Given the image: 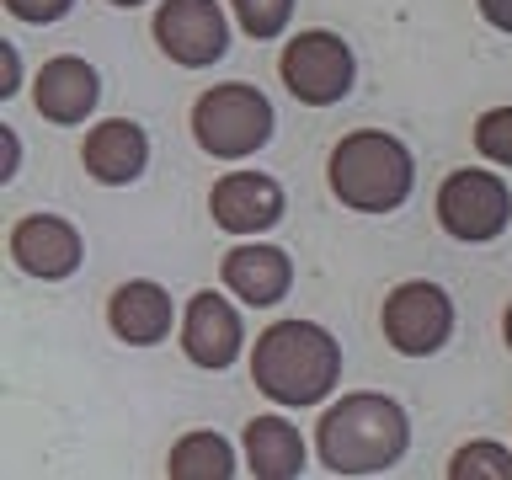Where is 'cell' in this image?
I'll return each instance as SVG.
<instances>
[{
    "label": "cell",
    "mask_w": 512,
    "mask_h": 480,
    "mask_svg": "<svg viewBox=\"0 0 512 480\" xmlns=\"http://www.w3.org/2000/svg\"><path fill=\"white\" fill-rule=\"evenodd\" d=\"M219 283L230 288L240 304H251V310H272V304H283L288 288H294V256L283 246H267V240H240V246L224 251Z\"/></svg>",
    "instance_id": "4fadbf2b"
},
{
    "label": "cell",
    "mask_w": 512,
    "mask_h": 480,
    "mask_svg": "<svg viewBox=\"0 0 512 480\" xmlns=\"http://www.w3.org/2000/svg\"><path fill=\"white\" fill-rule=\"evenodd\" d=\"M278 128V112H272L267 91L246 86V80H224V86H208L198 102H192V139L198 150L219 155V160H246L272 139Z\"/></svg>",
    "instance_id": "277c9868"
},
{
    "label": "cell",
    "mask_w": 512,
    "mask_h": 480,
    "mask_svg": "<svg viewBox=\"0 0 512 480\" xmlns=\"http://www.w3.org/2000/svg\"><path fill=\"white\" fill-rule=\"evenodd\" d=\"M379 331L400 358H432L454 336V299H448L443 283L427 278L395 283L379 304Z\"/></svg>",
    "instance_id": "8992f818"
},
{
    "label": "cell",
    "mask_w": 512,
    "mask_h": 480,
    "mask_svg": "<svg viewBox=\"0 0 512 480\" xmlns=\"http://www.w3.org/2000/svg\"><path fill=\"white\" fill-rule=\"evenodd\" d=\"M96 102H102V75L80 54H54L32 75V107H38V118L59 128H80L96 112Z\"/></svg>",
    "instance_id": "7c38bea8"
},
{
    "label": "cell",
    "mask_w": 512,
    "mask_h": 480,
    "mask_svg": "<svg viewBox=\"0 0 512 480\" xmlns=\"http://www.w3.org/2000/svg\"><path fill=\"white\" fill-rule=\"evenodd\" d=\"M448 475H454V480H475V475L512 480V454L502 443H491V438H475V443H464L459 454L448 459Z\"/></svg>",
    "instance_id": "ac0fdd59"
},
{
    "label": "cell",
    "mask_w": 512,
    "mask_h": 480,
    "mask_svg": "<svg viewBox=\"0 0 512 480\" xmlns=\"http://www.w3.org/2000/svg\"><path fill=\"white\" fill-rule=\"evenodd\" d=\"M235 470H240L235 448L214 427L182 432V438L171 443V454H166V475H176V480H230Z\"/></svg>",
    "instance_id": "e0dca14e"
},
{
    "label": "cell",
    "mask_w": 512,
    "mask_h": 480,
    "mask_svg": "<svg viewBox=\"0 0 512 480\" xmlns=\"http://www.w3.org/2000/svg\"><path fill=\"white\" fill-rule=\"evenodd\" d=\"M502 342H507V352H512V299H507V310H502Z\"/></svg>",
    "instance_id": "d4e9b609"
},
{
    "label": "cell",
    "mask_w": 512,
    "mask_h": 480,
    "mask_svg": "<svg viewBox=\"0 0 512 480\" xmlns=\"http://www.w3.org/2000/svg\"><path fill=\"white\" fill-rule=\"evenodd\" d=\"M251 384L262 390L272 406H288V411H304V406H320V400L336 395L342 384V347L326 326L315 320H272L262 326L251 347Z\"/></svg>",
    "instance_id": "6da1fadb"
},
{
    "label": "cell",
    "mask_w": 512,
    "mask_h": 480,
    "mask_svg": "<svg viewBox=\"0 0 512 480\" xmlns=\"http://www.w3.org/2000/svg\"><path fill=\"white\" fill-rule=\"evenodd\" d=\"M475 150L491 166H512V107H491L475 118Z\"/></svg>",
    "instance_id": "ffe728a7"
},
{
    "label": "cell",
    "mask_w": 512,
    "mask_h": 480,
    "mask_svg": "<svg viewBox=\"0 0 512 480\" xmlns=\"http://www.w3.org/2000/svg\"><path fill=\"white\" fill-rule=\"evenodd\" d=\"M326 187L352 214H395L416 187V160L384 128H352L326 155Z\"/></svg>",
    "instance_id": "3957f363"
},
{
    "label": "cell",
    "mask_w": 512,
    "mask_h": 480,
    "mask_svg": "<svg viewBox=\"0 0 512 480\" xmlns=\"http://www.w3.org/2000/svg\"><path fill=\"white\" fill-rule=\"evenodd\" d=\"M240 443H246V470L256 480H294L304 470V432L288 422V416L267 411V416H251L246 432H240Z\"/></svg>",
    "instance_id": "2e32d148"
},
{
    "label": "cell",
    "mask_w": 512,
    "mask_h": 480,
    "mask_svg": "<svg viewBox=\"0 0 512 480\" xmlns=\"http://www.w3.org/2000/svg\"><path fill=\"white\" fill-rule=\"evenodd\" d=\"M107 6H118V11H134V6H144V0H107Z\"/></svg>",
    "instance_id": "484cf974"
},
{
    "label": "cell",
    "mask_w": 512,
    "mask_h": 480,
    "mask_svg": "<svg viewBox=\"0 0 512 480\" xmlns=\"http://www.w3.org/2000/svg\"><path fill=\"white\" fill-rule=\"evenodd\" d=\"M480 16L496 27V32H512V0H475Z\"/></svg>",
    "instance_id": "603a6c76"
},
{
    "label": "cell",
    "mask_w": 512,
    "mask_h": 480,
    "mask_svg": "<svg viewBox=\"0 0 512 480\" xmlns=\"http://www.w3.org/2000/svg\"><path fill=\"white\" fill-rule=\"evenodd\" d=\"M182 352L187 363L208 368V374H219V368H230L240 358V347H246V320H240V310L224 294H214V288H198V294L187 299L182 310Z\"/></svg>",
    "instance_id": "8fae6325"
},
{
    "label": "cell",
    "mask_w": 512,
    "mask_h": 480,
    "mask_svg": "<svg viewBox=\"0 0 512 480\" xmlns=\"http://www.w3.org/2000/svg\"><path fill=\"white\" fill-rule=\"evenodd\" d=\"M438 224L464 246H486L512 224V187L496 171H448L438 187Z\"/></svg>",
    "instance_id": "52a82bcc"
},
{
    "label": "cell",
    "mask_w": 512,
    "mask_h": 480,
    "mask_svg": "<svg viewBox=\"0 0 512 480\" xmlns=\"http://www.w3.org/2000/svg\"><path fill=\"white\" fill-rule=\"evenodd\" d=\"M0 144H6V171H0V176H16V155H22V139H16V128H0Z\"/></svg>",
    "instance_id": "cb8c5ba5"
},
{
    "label": "cell",
    "mask_w": 512,
    "mask_h": 480,
    "mask_svg": "<svg viewBox=\"0 0 512 480\" xmlns=\"http://www.w3.org/2000/svg\"><path fill=\"white\" fill-rule=\"evenodd\" d=\"M16 86H22V54L0 43V96H16Z\"/></svg>",
    "instance_id": "7402d4cb"
},
{
    "label": "cell",
    "mask_w": 512,
    "mask_h": 480,
    "mask_svg": "<svg viewBox=\"0 0 512 480\" xmlns=\"http://www.w3.org/2000/svg\"><path fill=\"white\" fill-rule=\"evenodd\" d=\"M176 304H171V294L160 283H150V278H128V283H118L107 294V326H112V336L118 342H128V347H155V342H166L171 336V326H176Z\"/></svg>",
    "instance_id": "9a60e30c"
},
{
    "label": "cell",
    "mask_w": 512,
    "mask_h": 480,
    "mask_svg": "<svg viewBox=\"0 0 512 480\" xmlns=\"http://www.w3.org/2000/svg\"><path fill=\"white\" fill-rule=\"evenodd\" d=\"M411 416L395 395L352 390L331 400L315 422V454L331 475H384L406 459Z\"/></svg>",
    "instance_id": "7a4b0ae2"
},
{
    "label": "cell",
    "mask_w": 512,
    "mask_h": 480,
    "mask_svg": "<svg viewBox=\"0 0 512 480\" xmlns=\"http://www.w3.org/2000/svg\"><path fill=\"white\" fill-rule=\"evenodd\" d=\"M80 166H86V176L102 187L139 182L144 166H150V134H144V123H134V118L91 123L86 139H80Z\"/></svg>",
    "instance_id": "5bb4252c"
},
{
    "label": "cell",
    "mask_w": 512,
    "mask_h": 480,
    "mask_svg": "<svg viewBox=\"0 0 512 480\" xmlns=\"http://www.w3.org/2000/svg\"><path fill=\"white\" fill-rule=\"evenodd\" d=\"M230 11H235L240 32L256 38V43L278 38V32L294 22V0H230Z\"/></svg>",
    "instance_id": "d6986e66"
},
{
    "label": "cell",
    "mask_w": 512,
    "mask_h": 480,
    "mask_svg": "<svg viewBox=\"0 0 512 480\" xmlns=\"http://www.w3.org/2000/svg\"><path fill=\"white\" fill-rule=\"evenodd\" d=\"M6 11L16 22H32V27H54L75 11V0H6Z\"/></svg>",
    "instance_id": "44dd1931"
},
{
    "label": "cell",
    "mask_w": 512,
    "mask_h": 480,
    "mask_svg": "<svg viewBox=\"0 0 512 480\" xmlns=\"http://www.w3.org/2000/svg\"><path fill=\"white\" fill-rule=\"evenodd\" d=\"M11 262L38 283H64L86 262V235L64 214H22L11 224Z\"/></svg>",
    "instance_id": "9c48e42d"
},
{
    "label": "cell",
    "mask_w": 512,
    "mask_h": 480,
    "mask_svg": "<svg viewBox=\"0 0 512 480\" xmlns=\"http://www.w3.org/2000/svg\"><path fill=\"white\" fill-rule=\"evenodd\" d=\"M150 38L182 70H203V64H219L230 54V16L219 0H160Z\"/></svg>",
    "instance_id": "ba28073f"
},
{
    "label": "cell",
    "mask_w": 512,
    "mask_h": 480,
    "mask_svg": "<svg viewBox=\"0 0 512 480\" xmlns=\"http://www.w3.org/2000/svg\"><path fill=\"white\" fill-rule=\"evenodd\" d=\"M283 208H288V192H283L278 176H267V171H230L214 182V192H208L214 224L224 235H240V240H256L262 230H272V224L283 219Z\"/></svg>",
    "instance_id": "30bf717a"
},
{
    "label": "cell",
    "mask_w": 512,
    "mask_h": 480,
    "mask_svg": "<svg viewBox=\"0 0 512 480\" xmlns=\"http://www.w3.org/2000/svg\"><path fill=\"white\" fill-rule=\"evenodd\" d=\"M278 80H283V91L294 96V102L331 107V102H342V96L352 91V80H358V59H352V48L336 38V32L310 27V32H294V38L283 43Z\"/></svg>",
    "instance_id": "5b68a950"
}]
</instances>
